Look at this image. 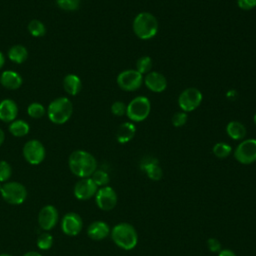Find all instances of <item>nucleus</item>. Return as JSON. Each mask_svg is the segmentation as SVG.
<instances>
[{
  "label": "nucleus",
  "mask_w": 256,
  "mask_h": 256,
  "mask_svg": "<svg viewBox=\"0 0 256 256\" xmlns=\"http://www.w3.org/2000/svg\"><path fill=\"white\" fill-rule=\"evenodd\" d=\"M235 159L244 165L252 164L256 161V139H246L241 141L234 151Z\"/></svg>",
  "instance_id": "9"
},
{
  "label": "nucleus",
  "mask_w": 256,
  "mask_h": 256,
  "mask_svg": "<svg viewBox=\"0 0 256 256\" xmlns=\"http://www.w3.org/2000/svg\"><path fill=\"white\" fill-rule=\"evenodd\" d=\"M23 156L29 164L38 165L45 159L46 150L39 140L32 139L25 143L23 147Z\"/></svg>",
  "instance_id": "10"
},
{
  "label": "nucleus",
  "mask_w": 256,
  "mask_h": 256,
  "mask_svg": "<svg viewBox=\"0 0 256 256\" xmlns=\"http://www.w3.org/2000/svg\"><path fill=\"white\" fill-rule=\"evenodd\" d=\"M226 133L233 140H242L246 136V127L239 121H230L226 126Z\"/></svg>",
  "instance_id": "22"
},
{
  "label": "nucleus",
  "mask_w": 256,
  "mask_h": 256,
  "mask_svg": "<svg viewBox=\"0 0 256 256\" xmlns=\"http://www.w3.org/2000/svg\"><path fill=\"white\" fill-rule=\"evenodd\" d=\"M27 113L30 117L39 119L45 115L46 110L42 104H40L38 102H33L27 107Z\"/></svg>",
  "instance_id": "28"
},
{
  "label": "nucleus",
  "mask_w": 256,
  "mask_h": 256,
  "mask_svg": "<svg viewBox=\"0 0 256 256\" xmlns=\"http://www.w3.org/2000/svg\"><path fill=\"white\" fill-rule=\"evenodd\" d=\"M203 99L201 91L197 88H186L181 92L178 98V105L184 112H192L197 109Z\"/></svg>",
  "instance_id": "7"
},
{
  "label": "nucleus",
  "mask_w": 256,
  "mask_h": 256,
  "mask_svg": "<svg viewBox=\"0 0 256 256\" xmlns=\"http://www.w3.org/2000/svg\"><path fill=\"white\" fill-rule=\"evenodd\" d=\"M28 31L34 37H42L46 34L45 25L37 19H33L28 23Z\"/></svg>",
  "instance_id": "25"
},
{
  "label": "nucleus",
  "mask_w": 256,
  "mask_h": 256,
  "mask_svg": "<svg viewBox=\"0 0 256 256\" xmlns=\"http://www.w3.org/2000/svg\"><path fill=\"white\" fill-rule=\"evenodd\" d=\"M58 222V211L53 205L44 206L38 215V224L45 230L49 231L55 227Z\"/></svg>",
  "instance_id": "14"
},
{
  "label": "nucleus",
  "mask_w": 256,
  "mask_h": 256,
  "mask_svg": "<svg viewBox=\"0 0 256 256\" xmlns=\"http://www.w3.org/2000/svg\"><path fill=\"white\" fill-rule=\"evenodd\" d=\"M117 194L115 190L110 186L100 187L95 194V201L97 206L104 211L112 210L117 204Z\"/></svg>",
  "instance_id": "11"
},
{
  "label": "nucleus",
  "mask_w": 256,
  "mask_h": 256,
  "mask_svg": "<svg viewBox=\"0 0 256 256\" xmlns=\"http://www.w3.org/2000/svg\"><path fill=\"white\" fill-rule=\"evenodd\" d=\"M53 245V237L48 232H44L39 235L37 239V247L41 250H48Z\"/></svg>",
  "instance_id": "30"
},
{
  "label": "nucleus",
  "mask_w": 256,
  "mask_h": 256,
  "mask_svg": "<svg viewBox=\"0 0 256 256\" xmlns=\"http://www.w3.org/2000/svg\"><path fill=\"white\" fill-rule=\"evenodd\" d=\"M0 83L6 89L16 90L22 85L23 79L18 72L12 71V70H6L0 76Z\"/></svg>",
  "instance_id": "19"
},
{
  "label": "nucleus",
  "mask_w": 256,
  "mask_h": 256,
  "mask_svg": "<svg viewBox=\"0 0 256 256\" xmlns=\"http://www.w3.org/2000/svg\"><path fill=\"white\" fill-rule=\"evenodd\" d=\"M218 256H236V254L230 249H222L218 253Z\"/></svg>",
  "instance_id": "37"
},
{
  "label": "nucleus",
  "mask_w": 256,
  "mask_h": 256,
  "mask_svg": "<svg viewBox=\"0 0 256 256\" xmlns=\"http://www.w3.org/2000/svg\"><path fill=\"white\" fill-rule=\"evenodd\" d=\"M2 198L9 204H22L27 197V190L25 186L19 182H6L2 185L0 191Z\"/></svg>",
  "instance_id": "6"
},
{
  "label": "nucleus",
  "mask_w": 256,
  "mask_h": 256,
  "mask_svg": "<svg viewBox=\"0 0 256 256\" xmlns=\"http://www.w3.org/2000/svg\"><path fill=\"white\" fill-rule=\"evenodd\" d=\"M4 140H5V133H4V131L0 128V146L3 144Z\"/></svg>",
  "instance_id": "40"
},
{
  "label": "nucleus",
  "mask_w": 256,
  "mask_h": 256,
  "mask_svg": "<svg viewBox=\"0 0 256 256\" xmlns=\"http://www.w3.org/2000/svg\"><path fill=\"white\" fill-rule=\"evenodd\" d=\"M132 28L134 34L141 40H149L156 36L158 32V21L156 17L149 12L137 14L133 20Z\"/></svg>",
  "instance_id": "3"
},
{
  "label": "nucleus",
  "mask_w": 256,
  "mask_h": 256,
  "mask_svg": "<svg viewBox=\"0 0 256 256\" xmlns=\"http://www.w3.org/2000/svg\"><path fill=\"white\" fill-rule=\"evenodd\" d=\"M188 120V116H187V113L184 112V111H179V112H176L173 117H172V124L175 126V127H182L186 124Z\"/></svg>",
  "instance_id": "33"
},
{
  "label": "nucleus",
  "mask_w": 256,
  "mask_h": 256,
  "mask_svg": "<svg viewBox=\"0 0 256 256\" xmlns=\"http://www.w3.org/2000/svg\"><path fill=\"white\" fill-rule=\"evenodd\" d=\"M253 121H254V123H255V125H256V113H255L254 116H253Z\"/></svg>",
  "instance_id": "41"
},
{
  "label": "nucleus",
  "mask_w": 256,
  "mask_h": 256,
  "mask_svg": "<svg viewBox=\"0 0 256 256\" xmlns=\"http://www.w3.org/2000/svg\"><path fill=\"white\" fill-rule=\"evenodd\" d=\"M143 83V75L136 69H127L117 76V84L124 91H136Z\"/></svg>",
  "instance_id": "8"
},
{
  "label": "nucleus",
  "mask_w": 256,
  "mask_h": 256,
  "mask_svg": "<svg viewBox=\"0 0 256 256\" xmlns=\"http://www.w3.org/2000/svg\"><path fill=\"white\" fill-rule=\"evenodd\" d=\"M151 103L145 96H137L127 105L126 115L132 122H142L150 114Z\"/></svg>",
  "instance_id": "5"
},
{
  "label": "nucleus",
  "mask_w": 256,
  "mask_h": 256,
  "mask_svg": "<svg viewBox=\"0 0 256 256\" xmlns=\"http://www.w3.org/2000/svg\"><path fill=\"white\" fill-rule=\"evenodd\" d=\"M113 242L123 250H132L138 243V234L136 229L129 223H118L111 232Z\"/></svg>",
  "instance_id": "2"
},
{
  "label": "nucleus",
  "mask_w": 256,
  "mask_h": 256,
  "mask_svg": "<svg viewBox=\"0 0 256 256\" xmlns=\"http://www.w3.org/2000/svg\"><path fill=\"white\" fill-rule=\"evenodd\" d=\"M0 256H12V255H9V254H0Z\"/></svg>",
  "instance_id": "42"
},
{
  "label": "nucleus",
  "mask_w": 256,
  "mask_h": 256,
  "mask_svg": "<svg viewBox=\"0 0 256 256\" xmlns=\"http://www.w3.org/2000/svg\"><path fill=\"white\" fill-rule=\"evenodd\" d=\"M12 175V168L5 160H0V182H6Z\"/></svg>",
  "instance_id": "32"
},
{
  "label": "nucleus",
  "mask_w": 256,
  "mask_h": 256,
  "mask_svg": "<svg viewBox=\"0 0 256 256\" xmlns=\"http://www.w3.org/2000/svg\"><path fill=\"white\" fill-rule=\"evenodd\" d=\"M63 88L69 95L75 96L82 88L81 79L76 74H67L63 79Z\"/></svg>",
  "instance_id": "21"
},
{
  "label": "nucleus",
  "mask_w": 256,
  "mask_h": 256,
  "mask_svg": "<svg viewBox=\"0 0 256 256\" xmlns=\"http://www.w3.org/2000/svg\"><path fill=\"white\" fill-rule=\"evenodd\" d=\"M4 64H5V56H4V54L0 51V69L4 66Z\"/></svg>",
  "instance_id": "39"
},
{
  "label": "nucleus",
  "mask_w": 256,
  "mask_h": 256,
  "mask_svg": "<svg viewBox=\"0 0 256 256\" xmlns=\"http://www.w3.org/2000/svg\"><path fill=\"white\" fill-rule=\"evenodd\" d=\"M98 190V186L91 177L81 178L74 186V196L79 200H88L92 198Z\"/></svg>",
  "instance_id": "13"
},
{
  "label": "nucleus",
  "mask_w": 256,
  "mask_h": 256,
  "mask_svg": "<svg viewBox=\"0 0 256 256\" xmlns=\"http://www.w3.org/2000/svg\"><path fill=\"white\" fill-rule=\"evenodd\" d=\"M91 179L94 181V183L98 187L107 186L109 181H110L108 173L104 170H101V169H96L95 172L91 175Z\"/></svg>",
  "instance_id": "27"
},
{
  "label": "nucleus",
  "mask_w": 256,
  "mask_h": 256,
  "mask_svg": "<svg viewBox=\"0 0 256 256\" xmlns=\"http://www.w3.org/2000/svg\"><path fill=\"white\" fill-rule=\"evenodd\" d=\"M237 5L240 9L249 11L256 7V0H237Z\"/></svg>",
  "instance_id": "36"
},
{
  "label": "nucleus",
  "mask_w": 256,
  "mask_h": 256,
  "mask_svg": "<svg viewBox=\"0 0 256 256\" xmlns=\"http://www.w3.org/2000/svg\"><path fill=\"white\" fill-rule=\"evenodd\" d=\"M127 105L122 101H115L111 106V112L115 116H123L126 114Z\"/></svg>",
  "instance_id": "34"
},
{
  "label": "nucleus",
  "mask_w": 256,
  "mask_h": 256,
  "mask_svg": "<svg viewBox=\"0 0 256 256\" xmlns=\"http://www.w3.org/2000/svg\"><path fill=\"white\" fill-rule=\"evenodd\" d=\"M27 57H28L27 48L21 44L13 45L8 50V58L16 64H21L25 62Z\"/></svg>",
  "instance_id": "23"
},
{
  "label": "nucleus",
  "mask_w": 256,
  "mask_h": 256,
  "mask_svg": "<svg viewBox=\"0 0 256 256\" xmlns=\"http://www.w3.org/2000/svg\"><path fill=\"white\" fill-rule=\"evenodd\" d=\"M145 86L152 92L161 93L167 88V80L165 76L156 71H150L143 77Z\"/></svg>",
  "instance_id": "15"
},
{
  "label": "nucleus",
  "mask_w": 256,
  "mask_h": 256,
  "mask_svg": "<svg viewBox=\"0 0 256 256\" xmlns=\"http://www.w3.org/2000/svg\"><path fill=\"white\" fill-rule=\"evenodd\" d=\"M83 227V221L79 214L75 212L67 213L61 221V229L68 236L78 235Z\"/></svg>",
  "instance_id": "12"
},
{
  "label": "nucleus",
  "mask_w": 256,
  "mask_h": 256,
  "mask_svg": "<svg viewBox=\"0 0 256 256\" xmlns=\"http://www.w3.org/2000/svg\"><path fill=\"white\" fill-rule=\"evenodd\" d=\"M18 114V106L12 99H4L0 102V120L6 123L14 121Z\"/></svg>",
  "instance_id": "17"
},
{
  "label": "nucleus",
  "mask_w": 256,
  "mask_h": 256,
  "mask_svg": "<svg viewBox=\"0 0 256 256\" xmlns=\"http://www.w3.org/2000/svg\"><path fill=\"white\" fill-rule=\"evenodd\" d=\"M23 256H42V255L36 251H29V252L25 253Z\"/></svg>",
  "instance_id": "38"
},
{
  "label": "nucleus",
  "mask_w": 256,
  "mask_h": 256,
  "mask_svg": "<svg viewBox=\"0 0 256 256\" xmlns=\"http://www.w3.org/2000/svg\"><path fill=\"white\" fill-rule=\"evenodd\" d=\"M81 0H56L57 6L64 11H75L80 7Z\"/></svg>",
  "instance_id": "31"
},
{
  "label": "nucleus",
  "mask_w": 256,
  "mask_h": 256,
  "mask_svg": "<svg viewBox=\"0 0 256 256\" xmlns=\"http://www.w3.org/2000/svg\"><path fill=\"white\" fill-rule=\"evenodd\" d=\"M136 133V127L132 122L122 123L116 132V139L119 143L125 144L133 139Z\"/></svg>",
  "instance_id": "20"
},
{
  "label": "nucleus",
  "mask_w": 256,
  "mask_h": 256,
  "mask_svg": "<svg viewBox=\"0 0 256 256\" xmlns=\"http://www.w3.org/2000/svg\"><path fill=\"white\" fill-rule=\"evenodd\" d=\"M1 188H2V185H1V182H0V191H1Z\"/></svg>",
  "instance_id": "43"
},
{
  "label": "nucleus",
  "mask_w": 256,
  "mask_h": 256,
  "mask_svg": "<svg viewBox=\"0 0 256 256\" xmlns=\"http://www.w3.org/2000/svg\"><path fill=\"white\" fill-rule=\"evenodd\" d=\"M140 168L149 179L153 181H159L163 176L162 168L160 167L158 160L153 157H146L140 163Z\"/></svg>",
  "instance_id": "16"
},
{
  "label": "nucleus",
  "mask_w": 256,
  "mask_h": 256,
  "mask_svg": "<svg viewBox=\"0 0 256 256\" xmlns=\"http://www.w3.org/2000/svg\"><path fill=\"white\" fill-rule=\"evenodd\" d=\"M8 130L15 137H23L28 134L30 127L26 121L21 119H15L9 124Z\"/></svg>",
  "instance_id": "24"
},
{
  "label": "nucleus",
  "mask_w": 256,
  "mask_h": 256,
  "mask_svg": "<svg viewBox=\"0 0 256 256\" xmlns=\"http://www.w3.org/2000/svg\"><path fill=\"white\" fill-rule=\"evenodd\" d=\"M207 246L209 251L213 252V253H219L222 250V245L220 243V241L216 238H209L207 241Z\"/></svg>",
  "instance_id": "35"
},
{
  "label": "nucleus",
  "mask_w": 256,
  "mask_h": 256,
  "mask_svg": "<svg viewBox=\"0 0 256 256\" xmlns=\"http://www.w3.org/2000/svg\"><path fill=\"white\" fill-rule=\"evenodd\" d=\"M212 152L217 158L224 159L231 154L232 147L225 142H218L213 146Z\"/></svg>",
  "instance_id": "26"
},
{
  "label": "nucleus",
  "mask_w": 256,
  "mask_h": 256,
  "mask_svg": "<svg viewBox=\"0 0 256 256\" xmlns=\"http://www.w3.org/2000/svg\"><path fill=\"white\" fill-rule=\"evenodd\" d=\"M68 166L75 176L88 178L97 169V161L91 153L85 150H76L70 154Z\"/></svg>",
  "instance_id": "1"
},
{
  "label": "nucleus",
  "mask_w": 256,
  "mask_h": 256,
  "mask_svg": "<svg viewBox=\"0 0 256 256\" xmlns=\"http://www.w3.org/2000/svg\"><path fill=\"white\" fill-rule=\"evenodd\" d=\"M151 68H152V59L149 56H142L136 62V70L142 75L149 73Z\"/></svg>",
  "instance_id": "29"
},
{
  "label": "nucleus",
  "mask_w": 256,
  "mask_h": 256,
  "mask_svg": "<svg viewBox=\"0 0 256 256\" xmlns=\"http://www.w3.org/2000/svg\"><path fill=\"white\" fill-rule=\"evenodd\" d=\"M73 104L67 97H58L50 102L47 110L50 121L54 124H64L72 116Z\"/></svg>",
  "instance_id": "4"
},
{
  "label": "nucleus",
  "mask_w": 256,
  "mask_h": 256,
  "mask_svg": "<svg viewBox=\"0 0 256 256\" xmlns=\"http://www.w3.org/2000/svg\"><path fill=\"white\" fill-rule=\"evenodd\" d=\"M110 232V227L104 221H94L87 228V235L96 241L105 239Z\"/></svg>",
  "instance_id": "18"
}]
</instances>
